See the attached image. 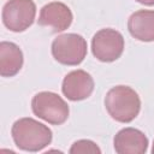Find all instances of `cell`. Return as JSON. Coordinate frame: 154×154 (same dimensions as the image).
Listing matches in <instances>:
<instances>
[{
	"instance_id": "5",
	"label": "cell",
	"mask_w": 154,
	"mask_h": 154,
	"mask_svg": "<svg viewBox=\"0 0 154 154\" xmlns=\"http://www.w3.org/2000/svg\"><path fill=\"white\" fill-rule=\"evenodd\" d=\"M36 5L32 0H8L2 7V23L14 32L26 30L35 19Z\"/></svg>"
},
{
	"instance_id": "11",
	"label": "cell",
	"mask_w": 154,
	"mask_h": 154,
	"mask_svg": "<svg viewBox=\"0 0 154 154\" xmlns=\"http://www.w3.org/2000/svg\"><path fill=\"white\" fill-rule=\"evenodd\" d=\"M22 66L23 53L20 48L13 42L2 41L0 43V75L12 77L19 72Z\"/></svg>"
},
{
	"instance_id": "14",
	"label": "cell",
	"mask_w": 154,
	"mask_h": 154,
	"mask_svg": "<svg viewBox=\"0 0 154 154\" xmlns=\"http://www.w3.org/2000/svg\"><path fill=\"white\" fill-rule=\"evenodd\" d=\"M152 153L154 154V142H153V147H152Z\"/></svg>"
},
{
	"instance_id": "10",
	"label": "cell",
	"mask_w": 154,
	"mask_h": 154,
	"mask_svg": "<svg viewBox=\"0 0 154 154\" xmlns=\"http://www.w3.org/2000/svg\"><path fill=\"white\" fill-rule=\"evenodd\" d=\"M128 29L131 36L138 41H154V11L140 10L134 12L128 20Z\"/></svg>"
},
{
	"instance_id": "7",
	"label": "cell",
	"mask_w": 154,
	"mask_h": 154,
	"mask_svg": "<svg viewBox=\"0 0 154 154\" xmlns=\"http://www.w3.org/2000/svg\"><path fill=\"white\" fill-rule=\"evenodd\" d=\"M63 94L71 101H81L89 97L94 90V79L84 70L69 72L61 85Z\"/></svg>"
},
{
	"instance_id": "4",
	"label": "cell",
	"mask_w": 154,
	"mask_h": 154,
	"mask_svg": "<svg viewBox=\"0 0 154 154\" xmlns=\"http://www.w3.org/2000/svg\"><path fill=\"white\" fill-rule=\"evenodd\" d=\"M52 55L63 65H78L87 55V41L78 34H63L52 42Z\"/></svg>"
},
{
	"instance_id": "12",
	"label": "cell",
	"mask_w": 154,
	"mask_h": 154,
	"mask_svg": "<svg viewBox=\"0 0 154 154\" xmlns=\"http://www.w3.org/2000/svg\"><path fill=\"white\" fill-rule=\"evenodd\" d=\"M71 154H85V153H101V149L94 143L93 141L89 140H79L76 141L72 147L70 148Z\"/></svg>"
},
{
	"instance_id": "3",
	"label": "cell",
	"mask_w": 154,
	"mask_h": 154,
	"mask_svg": "<svg viewBox=\"0 0 154 154\" xmlns=\"http://www.w3.org/2000/svg\"><path fill=\"white\" fill-rule=\"evenodd\" d=\"M35 116L53 125H60L69 118V105L65 100L52 91H40L31 100Z\"/></svg>"
},
{
	"instance_id": "13",
	"label": "cell",
	"mask_w": 154,
	"mask_h": 154,
	"mask_svg": "<svg viewBox=\"0 0 154 154\" xmlns=\"http://www.w3.org/2000/svg\"><path fill=\"white\" fill-rule=\"evenodd\" d=\"M136 1L140 2V4L147 5V6H153L154 5V0H136Z\"/></svg>"
},
{
	"instance_id": "1",
	"label": "cell",
	"mask_w": 154,
	"mask_h": 154,
	"mask_svg": "<svg viewBox=\"0 0 154 154\" xmlns=\"http://www.w3.org/2000/svg\"><path fill=\"white\" fill-rule=\"evenodd\" d=\"M12 138L16 146L25 152H38L42 150L52 142V130L32 119L20 118L16 120L11 129Z\"/></svg>"
},
{
	"instance_id": "6",
	"label": "cell",
	"mask_w": 154,
	"mask_h": 154,
	"mask_svg": "<svg viewBox=\"0 0 154 154\" xmlns=\"http://www.w3.org/2000/svg\"><path fill=\"white\" fill-rule=\"evenodd\" d=\"M124 51L123 35L111 28L99 30L91 40V52L94 57L103 63H112L120 58Z\"/></svg>"
},
{
	"instance_id": "2",
	"label": "cell",
	"mask_w": 154,
	"mask_h": 154,
	"mask_svg": "<svg viewBox=\"0 0 154 154\" xmlns=\"http://www.w3.org/2000/svg\"><path fill=\"white\" fill-rule=\"evenodd\" d=\"M105 107L114 120L119 123H130L140 113L141 100L132 88L128 85H117L106 94Z\"/></svg>"
},
{
	"instance_id": "8",
	"label": "cell",
	"mask_w": 154,
	"mask_h": 154,
	"mask_svg": "<svg viewBox=\"0 0 154 154\" xmlns=\"http://www.w3.org/2000/svg\"><path fill=\"white\" fill-rule=\"evenodd\" d=\"M73 16L70 7L63 2L53 1L45 5L40 11L38 24L42 26H49L54 32L64 31L72 23Z\"/></svg>"
},
{
	"instance_id": "9",
	"label": "cell",
	"mask_w": 154,
	"mask_h": 154,
	"mask_svg": "<svg viewBox=\"0 0 154 154\" xmlns=\"http://www.w3.org/2000/svg\"><path fill=\"white\" fill-rule=\"evenodd\" d=\"M113 143L118 154H143L148 148L147 136L134 128H125L118 131Z\"/></svg>"
}]
</instances>
